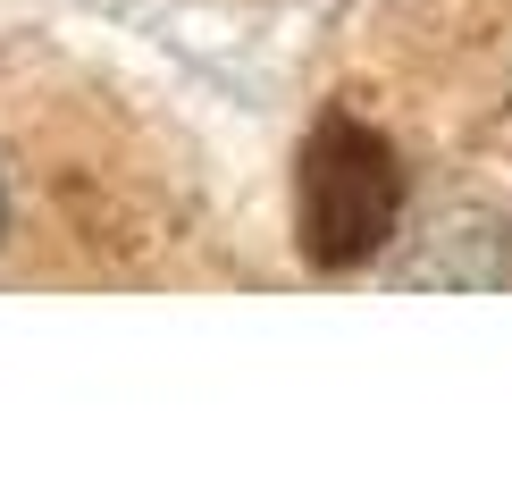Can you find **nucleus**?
<instances>
[{
  "label": "nucleus",
  "mask_w": 512,
  "mask_h": 504,
  "mask_svg": "<svg viewBox=\"0 0 512 504\" xmlns=\"http://www.w3.org/2000/svg\"><path fill=\"white\" fill-rule=\"evenodd\" d=\"M403 210V168L395 143L361 118H319L303 143V185H294V227H303V252L319 269H353L370 261L378 244L395 236Z\"/></svg>",
  "instance_id": "f257e3e1"
}]
</instances>
